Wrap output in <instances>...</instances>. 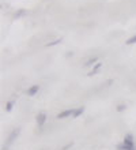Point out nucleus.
<instances>
[{
    "mask_svg": "<svg viewBox=\"0 0 136 150\" xmlns=\"http://www.w3.org/2000/svg\"><path fill=\"white\" fill-rule=\"evenodd\" d=\"M19 134H20V128H14V130L10 132L7 141H6V145L1 147V150H8V147H10L12 143L15 142V139L18 138V135H19Z\"/></svg>",
    "mask_w": 136,
    "mask_h": 150,
    "instance_id": "f257e3e1",
    "label": "nucleus"
},
{
    "mask_svg": "<svg viewBox=\"0 0 136 150\" xmlns=\"http://www.w3.org/2000/svg\"><path fill=\"white\" fill-rule=\"evenodd\" d=\"M37 124H38V127H42L44 124H45V122H47V113L45 112H39L38 115H37Z\"/></svg>",
    "mask_w": 136,
    "mask_h": 150,
    "instance_id": "f03ea898",
    "label": "nucleus"
},
{
    "mask_svg": "<svg viewBox=\"0 0 136 150\" xmlns=\"http://www.w3.org/2000/svg\"><path fill=\"white\" fill-rule=\"evenodd\" d=\"M74 112H75V109H66V111H63V112H60V113L56 116L57 119H66V117H70V116H72L74 115Z\"/></svg>",
    "mask_w": 136,
    "mask_h": 150,
    "instance_id": "7ed1b4c3",
    "label": "nucleus"
},
{
    "mask_svg": "<svg viewBox=\"0 0 136 150\" xmlns=\"http://www.w3.org/2000/svg\"><path fill=\"white\" fill-rule=\"evenodd\" d=\"M38 90H39L38 85H33V86H30L29 89H27L26 93H27V96H29V97H34V96L38 93Z\"/></svg>",
    "mask_w": 136,
    "mask_h": 150,
    "instance_id": "20e7f679",
    "label": "nucleus"
},
{
    "mask_svg": "<svg viewBox=\"0 0 136 150\" xmlns=\"http://www.w3.org/2000/svg\"><path fill=\"white\" fill-rule=\"evenodd\" d=\"M123 143H125V145H128V146H135V142H133V137H132V134H127L124 137V142Z\"/></svg>",
    "mask_w": 136,
    "mask_h": 150,
    "instance_id": "39448f33",
    "label": "nucleus"
},
{
    "mask_svg": "<svg viewBox=\"0 0 136 150\" xmlns=\"http://www.w3.org/2000/svg\"><path fill=\"white\" fill-rule=\"evenodd\" d=\"M102 67V63H97V64H94L93 68H91V71L87 74V76H93V75H95L98 71H99V68Z\"/></svg>",
    "mask_w": 136,
    "mask_h": 150,
    "instance_id": "423d86ee",
    "label": "nucleus"
},
{
    "mask_svg": "<svg viewBox=\"0 0 136 150\" xmlns=\"http://www.w3.org/2000/svg\"><path fill=\"white\" fill-rule=\"evenodd\" d=\"M27 15V10H25V8H19L18 11L15 12V19H20V18H23V16Z\"/></svg>",
    "mask_w": 136,
    "mask_h": 150,
    "instance_id": "0eeeda50",
    "label": "nucleus"
},
{
    "mask_svg": "<svg viewBox=\"0 0 136 150\" xmlns=\"http://www.w3.org/2000/svg\"><path fill=\"white\" fill-rule=\"evenodd\" d=\"M117 150H136V146H128L125 143H120L117 145Z\"/></svg>",
    "mask_w": 136,
    "mask_h": 150,
    "instance_id": "6e6552de",
    "label": "nucleus"
},
{
    "mask_svg": "<svg viewBox=\"0 0 136 150\" xmlns=\"http://www.w3.org/2000/svg\"><path fill=\"white\" fill-rule=\"evenodd\" d=\"M98 63V57L97 56H94L91 59H89L87 62L85 63V67H90V66H93V64H97Z\"/></svg>",
    "mask_w": 136,
    "mask_h": 150,
    "instance_id": "1a4fd4ad",
    "label": "nucleus"
},
{
    "mask_svg": "<svg viewBox=\"0 0 136 150\" xmlns=\"http://www.w3.org/2000/svg\"><path fill=\"white\" fill-rule=\"evenodd\" d=\"M85 112V107H79V108H76L75 109V112H74V115H72V117L74 119H76V117H79L82 113Z\"/></svg>",
    "mask_w": 136,
    "mask_h": 150,
    "instance_id": "9d476101",
    "label": "nucleus"
},
{
    "mask_svg": "<svg viewBox=\"0 0 136 150\" xmlns=\"http://www.w3.org/2000/svg\"><path fill=\"white\" fill-rule=\"evenodd\" d=\"M14 105H15V101H14V100H10V101L6 104V112H11Z\"/></svg>",
    "mask_w": 136,
    "mask_h": 150,
    "instance_id": "9b49d317",
    "label": "nucleus"
},
{
    "mask_svg": "<svg viewBox=\"0 0 136 150\" xmlns=\"http://www.w3.org/2000/svg\"><path fill=\"white\" fill-rule=\"evenodd\" d=\"M61 41H63V38H56V40H53V41H51V42H48L47 47H54V45H58Z\"/></svg>",
    "mask_w": 136,
    "mask_h": 150,
    "instance_id": "f8f14e48",
    "label": "nucleus"
},
{
    "mask_svg": "<svg viewBox=\"0 0 136 150\" xmlns=\"http://www.w3.org/2000/svg\"><path fill=\"white\" fill-rule=\"evenodd\" d=\"M125 44H127V45H132V44H136V34H135V36H132L131 38L127 40V41H125Z\"/></svg>",
    "mask_w": 136,
    "mask_h": 150,
    "instance_id": "ddd939ff",
    "label": "nucleus"
},
{
    "mask_svg": "<svg viewBox=\"0 0 136 150\" xmlns=\"http://www.w3.org/2000/svg\"><path fill=\"white\" fill-rule=\"evenodd\" d=\"M117 112H124L125 109H127V105L125 104H120V105H117Z\"/></svg>",
    "mask_w": 136,
    "mask_h": 150,
    "instance_id": "4468645a",
    "label": "nucleus"
},
{
    "mask_svg": "<svg viewBox=\"0 0 136 150\" xmlns=\"http://www.w3.org/2000/svg\"><path fill=\"white\" fill-rule=\"evenodd\" d=\"M72 145H74V143H72V142H70V143H67L66 146H63V147H61V150H67V149H70V147H71V146H72Z\"/></svg>",
    "mask_w": 136,
    "mask_h": 150,
    "instance_id": "2eb2a0df",
    "label": "nucleus"
}]
</instances>
